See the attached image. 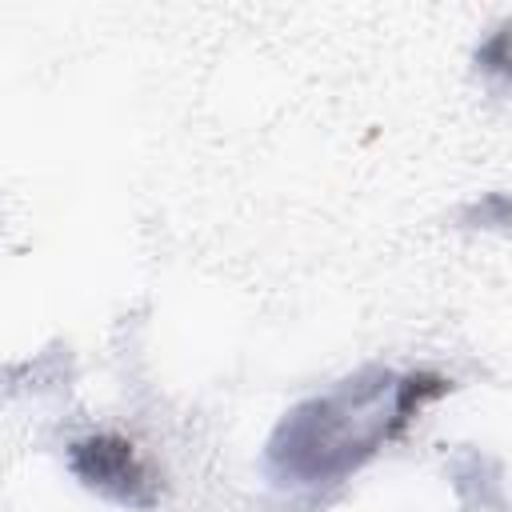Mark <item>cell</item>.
<instances>
[{"label": "cell", "instance_id": "cell-1", "mask_svg": "<svg viewBox=\"0 0 512 512\" xmlns=\"http://www.w3.org/2000/svg\"><path fill=\"white\" fill-rule=\"evenodd\" d=\"M444 388L432 372L396 376L388 368H360L284 412L268 440V472L300 488L340 484Z\"/></svg>", "mask_w": 512, "mask_h": 512}, {"label": "cell", "instance_id": "cell-2", "mask_svg": "<svg viewBox=\"0 0 512 512\" xmlns=\"http://www.w3.org/2000/svg\"><path fill=\"white\" fill-rule=\"evenodd\" d=\"M68 468L84 488L124 508H152L156 500V480L136 456V444L116 432H92L76 440L68 448Z\"/></svg>", "mask_w": 512, "mask_h": 512}]
</instances>
